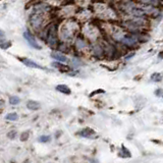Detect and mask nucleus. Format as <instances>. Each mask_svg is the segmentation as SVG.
Segmentation results:
<instances>
[{
	"label": "nucleus",
	"mask_w": 163,
	"mask_h": 163,
	"mask_svg": "<svg viewBox=\"0 0 163 163\" xmlns=\"http://www.w3.org/2000/svg\"><path fill=\"white\" fill-rule=\"evenodd\" d=\"M20 99L17 97V96H11V97L9 98V103L11 104V105H17V104H20Z\"/></svg>",
	"instance_id": "12"
},
{
	"label": "nucleus",
	"mask_w": 163,
	"mask_h": 163,
	"mask_svg": "<svg viewBox=\"0 0 163 163\" xmlns=\"http://www.w3.org/2000/svg\"><path fill=\"white\" fill-rule=\"evenodd\" d=\"M27 107L30 110H39L41 108V104L37 101H34V100H30L27 102Z\"/></svg>",
	"instance_id": "7"
},
{
	"label": "nucleus",
	"mask_w": 163,
	"mask_h": 163,
	"mask_svg": "<svg viewBox=\"0 0 163 163\" xmlns=\"http://www.w3.org/2000/svg\"><path fill=\"white\" fill-rule=\"evenodd\" d=\"M86 46H87V44L85 43L84 40H82V39H77V47L79 48V49H83V48L86 47Z\"/></svg>",
	"instance_id": "14"
},
{
	"label": "nucleus",
	"mask_w": 163,
	"mask_h": 163,
	"mask_svg": "<svg viewBox=\"0 0 163 163\" xmlns=\"http://www.w3.org/2000/svg\"><path fill=\"white\" fill-rule=\"evenodd\" d=\"M42 24H43V17H42L41 13H34L31 17V25L33 26V28L39 29L42 26Z\"/></svg>",
	"instance_id": "3"
},
{
	"label": "nucleus",
	"mask_w": 163,
	"mask_h": 163,
	"mask_svg": "<svg viewBox=\"0 0 163 163\" xmlns=\"http://www.w3.org/2000/svg\"><path fill=\"white\" fill-rule=\"evenodd\" d=\"M51 57L54 58L56 61H59V62H64L66 63L68 61V58L65 55H63L62 53L58 52V51H53L51 53Z\"/></svg>",
	"instance_id": "5"
},
{
	"label": "nucleus",
	"mask_w": 163,
	"mask_h": 163,
	"mask_svg": "<svg viewBox=\"0 0 163 163\" xmlns=\"http://www.w3.org/2000/svg\"><path fill=\"white\" fill-rule=\"evenodd\" d=\"M15 136H17V132H15V130H11V132L7 133V138H9L10 140H13V139L15 138Z\"/></svg>",
	"instance_id": "17"
},
{
	"label": "nucleus",
	"mask_w": 163,
	"mask_h": 163,
	"mask_svg": "<svg viewBox=\"0 0 163 163\" xmlns=\"http://www.w3.org/2000/svg\"><path fill=\"white\" fill-rule=\"evenodd\" d=\"M20 61L25 64L26 66H28V67H32V68H38V69H45L43 66H41L38 63H36L35 61L29 59V58H20Z\"/></svg>",
	"instance_id": "4"
},
{
	"label": "nucleus",
	"mask_w": 163,
	"mask_h": 163,
	"mask_svg": "<svg viewBox=\"0 0 163 163\" xmlns=\"http://www.w3.org/2000/svg\"><path fill=\"white\" fill-rule=\"evenodd\" d=\"M162 91H163V90L158 89V90H157V92L155 93V94H156V96H162Z\"/></svg>",
	"instance_id": "18"
},
{
	"label": "nucleus",
	"mask_w": 163,
	"mask_h": 163,
	"mask_svg": "<svg viewBox=\"0 0 163 163\" xmlns=\"http://www.w3.org/2000/svg\"><path fill=\"white\" fill-rule=\"evenodd\" d=\"M130 152L127 150V148H125L124 146H122L121 147V156L122 157H130Z\"/></svg>",
	"instance_id": "13"
},
{
	"label": "nucleus",
	"mask_w": 163,
	"mask_h": 163,
	"mask_svg": "<svg viewBox=\"0 0 163 163\" xmlns=\"http://www.w3.org/2000/svg\"><path fill=\"white\" fill-rule=\"evenodd\" d=\"M56 91H58V92L62 93V94H66V95H69L71 94V89L66 86V85H58V86L55 87Z\"/></svg>",
	"instance_id": "9"
},
{
	"label": "nucleus",
	"mask_w": 163,
	"mask_h": 163,
	"mask_svg": "<svg viewBox=\"0 0 163 163\" xmlns=\"http://www.w3.org/2000/svg\"><path fill=\"white\" fill-rule=\"evenodd\" d=\"M47 44L51 47L56 46L57 44V36H56V29L54 25H51L47 34Z\"/></svg>",
	"instance_id": "1"
},
{
	"label": "nucleus",
	"mask_w": 163,
	"mask_h": 163,
	"mask_svg": "<svg viewBox=\"0 0 163 163\" xmlns=\"http://www.w3.org/2000/svg\"><path fill=\"white\" fill-rule=\"evenodd\" d=\"M29 136H30V133L27 130V132H24L22 133V136H20V141H27L29 139Z\"/></svg>",
	"instance_id": "16"
},
{
	"label": "nucleus",
	"mask_w": 163,
	"mask_h": 163,
	"mask_svg": "<svg viewBox=\"0 0 163 163\" xmlns=\"http://www.w3.org/2000/svg\"><path fill=\"white\" fill-rule=\"evenodd\" d=\"M158 57L160 58V59H163V51H162V52H160V53H159V55H158Z\"/></svg>",
	"instance_id": "20"
},
{
	"label": "nucleus",
	"mask_w": 163,
	"mask_h": 163,
	"mask_svg": "<svg viewBox=\"0 0 163 163\" xmlns=\"http://www.w3.org/2000/svg\"><path fill=\"white\" fill-rule=\"evenodd\" d=\"M38 140L41 143H47V142L50 141V137L49 136H41V137H39Z\"/></svg>",
	"instance_id": "15"
},
{
	"label": "nucleus",
	"mask_w": 163,
	"mask_h": 163,
	"mask_svg": "<svg viewBox=\"0 0 163 163\" xmlns=\"http://www.w3.org/2000/svg\"><path fill=\"white\" fill-rule=\"evenodd\" d=\"M121 42L124 43V45H127V46L129 47H132L133 45L137 44V40H136L133 37H130V36H125L124 38L121 39Z\"/></svg>",
	"instance_id": "6"
},
{
	"label": "nucleus",
	"mask_w": 163,
	"mask_h": 163,
	"mask_svg": "<svg viewBox=\"0 0 163 163\" xmlns=\"http://www.w3.org/2000/svg\"><path fill=\"white\" fill-rule=\"evenodd\" d=\"M133 55H135V53H133H133H130V55H127V56H125V59H127V60H129V59H130V57H133Z\"/></svg>",
	"instance_id": "19"
},
{
	"label": "nucleus",
	"mask_w": 163,
	"mask_h": 163,
	"mask_svg": "<svg viewBox=\"0 0 163 163\" xmlns=\"http://www.w3.org/2000/svg\"><path fill=\"white\" fill-rule=\"evenodd\" d=\"M24 38L27 40V42H28L30 46H32L33 48H35V49H37V50L41 49V46H40V45L38 44V42L36 41L35 37H34L33 35H32L29 31L24 32Z\"/></svg>",
	"instance_id": "2"
},
{
	"label": "nucleus",
	"mask_w": 163,
	"mask_h": 163,
	"mask_svg": "<svg viewBox=\"0 0 163 163\" xmlns=\"http://www.w3.org/2000/svg\"><path fill=\"white\" fill-rule=\"evenodd\" d=\"M80 135H81L82 137H85V138H91L92 136L95 135V130H92V129H90V127H86V129H84L83 130H81Z\"/></svg>",
	"instance_id": "8"
},
{
	"label": "nucleus",
	"mask_w": 163,
	"mask_h": 163,
	"mask_svg": "<svg viewBox=\"0 0 163 163\" xmlns=\"http://www.w3.org/2000/svg\"><path fill=\"white\" fill-rule=\"evenodd\" d=\"M5 118L7 120H10V121H15V120L18 119V115L17 113H15V112H11V113H8L6 116H5Z\"/></svg>",
	"instance_id": "10"
},
{
	"label": "nucleus",
	"mask_w": 163,
	"mask_h": 163,
	"mask_svg": "<svg viewBox=\"0 0 163 163\" xmlns=\"http://www.w3.org/2000/svg\"><path fill=\"white\" fill-rule=\"evenodd\" d=\"M162 79H163V76H162L161 74H158V73L153 74H152V77H151V80H152V81L157 82V83L161 82V81H162Z\"/></svg>",
	"instance_id": "11"
}]
</instances>
